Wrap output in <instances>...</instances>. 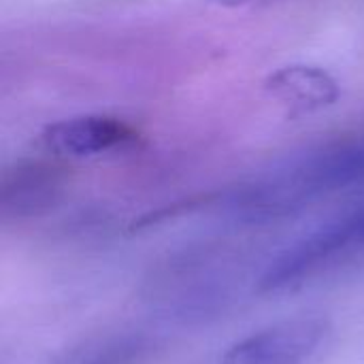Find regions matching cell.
<instances>
[{"mask_svg": "<svg viewBox=\"0 0 364 364\" xmlns=\"http://www.w3.org/2000/svg\"><path fill=\"white\" fill-rule=\"evenodd\" d=\"M363 181L364 139H352L303 154L237 186L222 207L245 224H269Z\"/></svg>", "mask_w": 364, "mask_h": 364, "instance_id": "6da1fadb", "label": "cell"}, {"mask_svg": "<svg viewBox=\"0 0 364 364\" xmlns=\"http://www.w3.org/2000/svg\"><path fill=\"white\" fill-rule=\"evenodd\" d=\"M364 254V203L282 252L260 275V292L303 288Z\"/></svg>", "mask_w": 364, "mask_h": 364, "instance_id": "7a4b0ae2", "label": "cell"}, {"mask_svg": "<svg viewBox=\"0 0 364 364\" xmlns=\"http://www.w3.org/2000/svg\"><path fill=\"white\" fill-rule=\"evenodd\" d=\"M241 273H230L226 260L211 256L168 262L147 282V301L173 320H203L224 311L232 301Z\"/></svg>", "mask_w": 364, "mask_h": 364, "instance_id": "3957f363", "label": "cell"}, {"mask_svg": "<svg viewBox=\"0 0 364 364\" xmlns=\"http://www.w3.org/2000/svg\"><path fill=\"white\" fill-rule=\"evenodd\" d=\"M331 337L324 318L301 316L271 324L232 343L220 364H307Z\"/></svg>", "mask_w": 364, "mask_h": 364, "instance_id": "277c9868", "label": "cell"}, {"mask_svg": "<svg viewBox=\"0 0 364 364\" xmlns=\"http://www.w3.org/2000/svg\"><path fill=\"white\" fill-rule=\"evenodd\" d=\"M139 139V132L124 119L109 115H81L49 124L41 136L47 151L60 158H92Z\"/></svg>", "mask_w": 364, "mask_h": 364, "instance_id": "5b68a950", "label": "cell"}, {"mask_svg": "<svg viewBox=\"0 0 364 364\" xmlns=\"http://www.w3.org/2000/svg\"><path fill=\"white\" fill-rule=\"evenodd\" d=\"M269 94L282 102L290 115H305L326 109L337 102L341 90L339 83L318 66H284L267 81Z\"/></svg>", "mask_w": 364, "mask_h": 364, "instance_id": "8992f818", "label": "cell"}, {"mask_svg": "<svg viewBox=\"0 0 364 364\" xmlns=\"http://www.w3.org/2000/svg\"><path fill=\"white\" fill-rule=\"evenodd\" d=\"M55 188V175L47 166H28L23 173L19 171L13 183L4 188V211L15 209L17 213L23 209H34L41 205Z\"/></svg>", "mask_w": 364, "mask_h": 364, "instance_id": "52a82bcc", "label": "cell"}, {"mask_svg": "<svg viewBox=\"0 0 364 364\" xmlns=\"http://www.w3.org/2000/svg\"><path fill=\"white\" fill-rule=\"evenodd\" d=\"M149 352V341L145 337L126 335L107 339L85 352L73 356L66 364H139Z\"/></svg>", "mask_w": 364, "mask_h": 364, "instance_id": "ba28073f", "label": "cell"}]
</instances>
